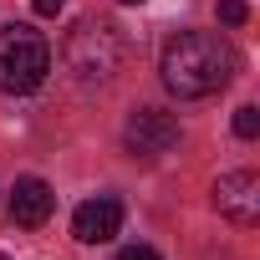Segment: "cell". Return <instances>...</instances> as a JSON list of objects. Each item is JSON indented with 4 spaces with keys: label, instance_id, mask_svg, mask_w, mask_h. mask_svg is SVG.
I'll list each match as a JSON object with an SVG mask.
<instances>
[{
    "label": "cell",
    "instance_id": "5",
    "mask_svg": "<svg viewBox=\"0 0 260 260\" xmlns=\"http://www.w3.org/2000/svg\"><path fill=\"white\" fill-rule=\"evenodd\" d=\"M214 209L230 219V224H260V174L250 169H235V174H219L214 179Z\"/></svg>",
    "mask_w": 260,
    "mask_h": 260
},
{
    "label": "cell",
    "instance_id": "2",
    "mask_svg": "<svg viewBox=\"0 0 260 260\" xmlns=\"http://www.w3.org/2000/svg\"><path fill=\"white\" fill-rule=\"evenodd\" d=\"M122 51L127 46H122V31L112 21L82 16L67 31V41H61V67L72 72L77 87H107L117 77V67H122Z\"/></svg>",
    "mask_w": 260,
    "mask_h": 260
},
{
    "label": "cell",
    "instance_id": "9",
    "mask_svg": "<svg viewBox=\"0 0 260 260\" xmlns=\"http://www.w3.org/2000/svg\"><path fill=\"white\" fill-rule=\"evenodd\" d=\"M219 21L224 26H245L250 21V6H245V0H219Z\"/></svg>",
    "mask_w": 260,
    "mask_h": 260
},
{
    "label": "cell",
    "instance_id": "12",
    "mask_svg": "<svg viewBox=\"0 0 260 260\" xmlns=\"http://www.w3.org/2000/svg\"><path fill=\"white\" fill-rule=\"evenodd\" d=\"M117 6H143V0H117Z\"/></svg>",
    "mask_w": 260,
    "mask_h": 260
},
{
    "label": "cell",
    "instance_id": "11",
    "mask_svg": "<svg viewBox=\"0 0 260 260\" xmlns=\"http://www.w3.org/2000/svg\"><path fill=\"white\" fill-rule=\"evenodd\" d=\"M31 6H36V16H61L67 0H31Z\"/></svg>",
    "mask_w": 260,
    "mask_h": 260
},
{
    "label": "cell",
    "instance_id": "1",
    "mask_svg": "<svg viewBox=\"0 0 260 260\" xmlns=\"http://www.w3.org/2000/svg\"><path fill=\"white\" fill-rule=\"evenodd\" d=\"M235 72H240V56L219 31H179V36L164 41V56H158L164 87L174 97H184V102L230 87Z\"/></svg>",
    "mask_w": 260,
    "mask_h": 260
},
{
    "label": "cell",
    "instance_id": "13",
    "mask_svg": "<svg viewBox=\"0 0 260 260\" xmlns=\"http://www.w3.org/2000/svg\"><path fill=\"white\" fill-rule=\"evenodd\" d=\"M0 260H11V255H0Z\"/></svg>",
    "mask_w": 260,
    "mask_h": 260
},
{
    "label": "cell",
    "instance_id": "10",
    "mask_svg": "<svg viewBox=\"0 0 260 260\" xmlns=\"http://www.w3.org/2000/svg\"><path fill=\"white\" fill-rule=\"evenodd\" d=\"M117 260H164V255H158L153 245H122V250H117Z\"/></svg>",
    "mask_w": 260,
    "mask_h": 260
},
{
    "label": "cell",
    "instance_id": "7",
    "mask_svg": "<svg viewBox=\"0 0 260 260\" xmlns=\"http://www.w3.org/2000/svg\"><path fill=\"white\" fill-rule=\"evenodd\" d=\"M51 209H56V194H51L46 179H16V189H11V219L21 230H41L51 219Z\"/></svg>",
    "mask_w": 260,
    "mask_h": 260
},
{
    "label": "cell",
    "instance_id": "6",
    "mask_svg": "<svg viewBox=\"0 0 260 260\" xmlns=\"http://www.w3.org/2000/svg\"><path fill=\"white\" fill-rule=\"evenodd\" d=\"M117 230H122V199H112V194H97V199L77 204V214H72V235L82 245H107Z\"/></svg>",
    "mask_w": 260,
    "mask_h": 260
},
{
    "label": "cell",
    "instance_id": "3",
    "mask_svg": "<svg viewBox=\"0 0 260 260\" xmlns=\"http://www.w3.org/2000/svg\"><path fill=\"white\" fill-rule=\"evenodd\" d=\"M51 77V46L36 26H0V92L26 97Z\"/></svg>",
    "mask_w": 260,
    "mask_h": 260
},
{
    "label": "cell",
    "instance_id": "8",
    "mask_svg": "<svg viewBox=\"0 0 260 260\" xmlns=\"http://www.w3.org/2000/svg\"><path fill=\"white\" fill-rule=\"evenodd\" d=\"M235 133H240V138H260V107H255V102L235 107Z\"/></svg>",
    "mask_w": 260,
    "mask_h": 260
},
{
    "label": "cell",
    "instance_id": "4",
    "mask_svg": "<svg viewBox=\"0 0 260 260\" xmlns=\"http://www.w3.org/2000/svg\"><path fill=\"white\" fill-rule=\"evenodd\" d=\"M179 117L164 112V107H138L133 117L122 122V143L127 153H138V158H158V153H174L179 148Z\"/></svg>",
    "mask_w": 260,
    "mask_h": 260
}]
</instances>
